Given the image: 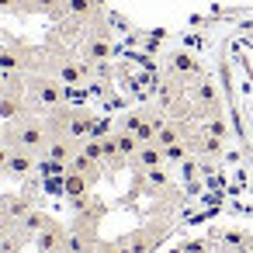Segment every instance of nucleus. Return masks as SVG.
I'll return each mask as SVG.
<instances>
[{"instance_id":"obj_2","label":"nucleus","mask_w":253,"mask_h":253,"mask_svg":"<svg viewBox=\"0 0 253 253\" xmlns=\"http://www.w3.org/2000/svg\"><path fill=\"white\" fill-rule=\"evenodd\" d=\"M167 253H253V225L236 222L215 232H201V236L173 243Z\"/></svg>"},{"instance_id":"obj_1","label":"nucleus","mask_w":253,"mask_h":253,"mask_svg":"<svg viewBox=\"0 0 253 253\" xmlns=\"http://www.w3.org/2000/svg\"><path fill=\"white\" fill-rule=\"evenodd\" d=\"M229 90L236 101V122L243 139L253 146V45H236L229 56Z\"/></svg>"}]
</instances>
